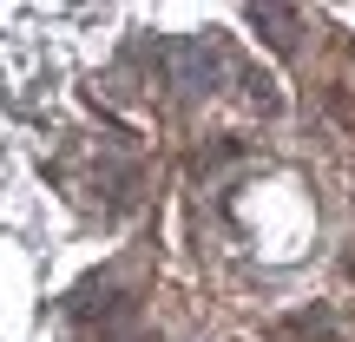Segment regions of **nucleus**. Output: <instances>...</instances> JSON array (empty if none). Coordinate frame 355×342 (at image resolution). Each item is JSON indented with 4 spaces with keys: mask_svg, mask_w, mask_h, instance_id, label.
Listing matches in <instances>:
<instances>
[{
    "mask_svg": "<svg viewBox=\"0 0 355 342\" xmlns=\"http://www.w3.org/2000/svg\"><path fill=\"white\" fill-rule=\"evenodd\" d=\"M158 60H165L171 92H184V99H204V92L224 86V53H217L211 33H198V40H165Z\"/></svg>",
    "mask_w": 355,
    "mask_h": 342,
    "instance_id": "f257e3e1",
    "label": "nucleus"
},
{
    "mask_svg": "<svg viewBox=\"0 0 355 342\" xmlns=\"http://www.w3.org/2000/svg\"><path fill=\"white\" fill-rule=\"evenodd\" d=\"M243 20H250V26H263V33H277V46H296V13H277V7H250Z\"/></svg>",
    "mask_w": 355,
    "mask_h": 342,
    "instance_id": "f03ea898",
    "label": "nucleus"
}]
</instances>
